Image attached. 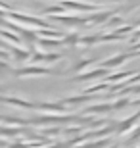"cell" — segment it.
I'll use <instances>...</instances> for the list:
<instances>
[]
</instances>
